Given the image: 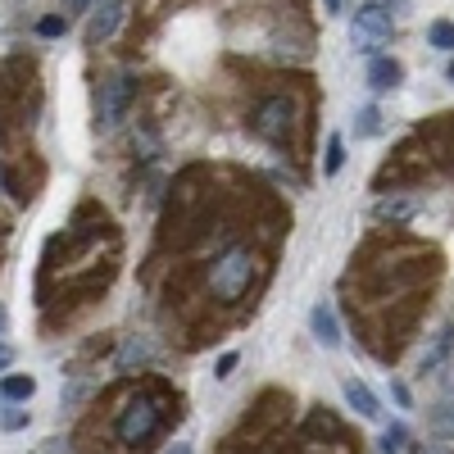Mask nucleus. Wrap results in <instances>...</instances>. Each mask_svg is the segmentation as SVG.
Returning <instances> with one entry per match:
<instances>
[{"label": "nucleus", "instance_id": "nucleus-1", "mask_svg": "<svg viewBox=\"0 0 454 454\" xmlns=\"http://www.w3.org/2000/svg\"><path fill=\"white\" fill-rule=\"evenodd\" d=\"M250 282H254V254L246 246H232L227 254H218V263L209 269V291L218 300H241Z\"/></svg>", "mask_w": 454, "mask_h": 454}, {"label": "nucleus", "instance_id": "nucleus-2", "mask_svg": "<svg viewBox=\"0 0 454 454\" xmlns=\"http://www.w3.org/2000/svg\"><path fill=\"white\" fill-rule=\"evenodd\" d=\"M391 32H395V19L382 0H368V5L355 10V42L364 55H372L382 42H391Z\"/></svg>", "mask_w": 454, "mask_h": 454}, {"label": "nucleus", "instance_id": "nucleus-3", "mask_svg": "<svg viewBox=\"0 0 454 454\" xmlns=\"http://www.w3.org/2000/svg\"><path fill=\"white\" fill-rule=\"evenodd\" d=\"M114 432H119V441L123 445H145L150 436H155L160 432V404L155 400H150V395H141V400H132L128 409H123V419H119V427H114Z\"/></svg>", "mask_w": 454, "mask_h": 454}, {"label": "nucleus", "instance_id": "nucleus-4", "mask_svg": "<svg viewBox=\"0 0 454 454\" xmlns=\"http://www.w3.org/2000/svg\"><path fill=\"white\" fill-rule=\"evenodd\" d=\"M132 96H137V82L128 78V73H114L109 82H100V105H96V123H100V132H109V128H119V123H123V114H128Z\"/></svg>", "mask_w": 454, "mask_h": 454}, {"label": "nucleus", "instance_id": "nucleus-5", "mask_svg": "<svg viewBox=\"0 0 454 454\" xmlns=\"http://www.w3.org/2000/svg\"><path fill=\"white\" fill-rule=\"evenodd\" d=\"M291 123H295V105H291L286 96L263 100L259 114H254V132H259L263 141H278V145L291 137Z\"/></svg>", "mask_w": 454, "mask_h": 454}, {"label": "nucleus", "instance_id": "nucleus-6", "mask_svg": "<svg viewBox=\"0 0 454 454\" xmlns=\"http://www.w3.org/2000/svg\"><path fill=\"white\" fill-rule=\"evenodd\" d=\"M123 14H128V0H100V5H96V14H91V23H87V46H100V42H109V36L119 32Z\"/></svg>", "mask_w": 454, "mask_h": 454}, {"label": "nucleus", "instance_id": "nucleus-7", "mask_svg": "<svg viewBox=\"0 0 454 454\" xmlns=\"http://www.w3.org/2000/svg\"><path fill=\"white\" fill-rule=\"evenodd\" d=\"M372 214H377V223L404 227V223H409L413 214H419V200H413V196H404V192H391V196H377Z\"/></svg>", "mask_w": 454, "mask_h": 454}, {"label": "nucleus", "instance_id": "nucleus-8", "mask_svg": "<svg viewBox=\"0 0 454 454\" xmlns=\"http://www.w3.org/2000/svg\"><path fill=\"white\" fill-rule=\"evenodd\" d=\"M400 78H404V64L400 59H391V55H372L368 59V87L372 91H395Z\"/></svg>", "mask_w": 454, "mask_h": 454}, {"label": "nucleus", "instance_id": "nucleus-9", "mask_svg": "<svg viewBox=\"0 0 454 454\" xmlns=\"http://www.w3.org/2000/svg\"><path fill=\"white\" fill-rule=\"evenodd\" d=\"M309 332L318 336L323 350H336V346H340V323H336L332 305H314V309H309Z\"/></svg>", "mask_w": 454, "mask_h": 454}, {"label": "nucleus", "instance_id": "nucleus-10", "mask_svg": "<svg viewBox=\"0 0 454 454\" xmlns=\"http://www.w3.org/2000/svg\"><path fill=\"white\" fill-rule=\"evenodd\" d=\"M340 391H346V404L359 413V419H382V404H377V395L359 382V377H346V387H340Z\"/></svg>", "mask_w": 454, "mask_h": 454}, {"label": "nucleus", "instance_id": "nucleus-11", "mask_svg": "<svg viewBox=\"0 0 454 454\" xmlns=\"http://www.w3.org/2000/svg\"><path fill=\"white\" fill-rule=\"evenodd\" d=\"M145 359H150V346H145L141 336H128L123 346H119V359H114V364H119V372H132V368H141Z\"/></svg>", "mask_w": 454, "mask_h": 454}, {"label": "nucleus", "instance_id": "nucleus-12", "mask_svg": "<svg viewBox=\"0 0 454 454\" xmlns=\"http://www.w3.org/2000/svg\"><path fill=\"white\" fill-rule=\"evenodd\" d=\"M454 355V327H445L436 340H432V350H423V372H432V368H441L445 359Z\"/></svg>", "mask_w": 454, "mask_h": 454}, {"label": "nucleus", "instance_id": "nucleus-13", "mask_svg": "<svg viewBox=\"0 0 454 454\" xmlns=\"http://www.w3.org/2000/svg\"><path fill=\"white\" fill-rule=\"evenodd\" d=\"M0 395L14 400V404H19V400H32V395H36V382H32V377H19V372H14V377H5V382H0Z\"/></svg>", "mask_w": 454, "mask_h": 454}, {"label": "nucleus", "instance_id": "nucleus-14", "mask_svg": "<svg viewBox=\"0 0 454 454\" xmlns=\"http://www.w3.org/2000/svg\"><path fill=\"white\" fill-rule=\"evenodd\" d=\"M382 132V114H377V105H364L355 114V137H377Z\"/></svg>", "mask_w": 454, "mask_h": 454}, {"label": "nucleus", "instance_id": "nucleus-15", "mask_svg": "<svg viewBox=\"0 0 454 454\" xmlns=\"http://www.w3.org/2000/svg\"><path fill=\"white\" fill-rule=\"evenodd\" d=\"M27 427V409H19L14 400H0V432H19Z\"/></svg>", "mask_w": 454, "mask_h": 454}, {"label": "nucleus", "instance_id": "nucleus-16", "mask_svg": "<svg viewBox=\"0 0 454 454\" xmlns=\"http://www.w3.org/2000/svg\"><path fill=\"white\" fill-rule=\"evenodd\" d=\"M427 46H436V51H454V23H450V19H436V23L427 27Z\"/></svg>", "mask_w": 454, "mask_h": 454}, {"label": "nucleus", "instance_id": "nucleus-17", "mask_svg": "<svg viewBox=\"0 0 454 454\" xmlns=\"http://www.w3.org/2000/svg\"><path fill=\"white\" fill-rule=\"evenodd\" d=\"M427 423H432V432L450 436V432H454V400H441V404L427 413Z\"/></svg>", "mask_w": 454, "mask_h": 454}, {"label": "nucleus", "instance_id": "nucleus-18", "mask_svg": "<svg viewBox=\"0 0 454 454\" xmlns=\"http://www.w3.org/2000/svg\"><path fill=\"white\" fill-rule=\"evenodd\" d=\"M340 164H346V141L340 137H327V155H323V173H340Z\"/></svg>", "mask_w": 454, "mask_h": 454}, {"label": "nucleus", "instance_id": "nucleus-19", "mask_svg": "<svg viewBox=\"0 0 454 454\" xmlns=\"http://www.w3.org/2000/svg\"><path fill=\"white\" fill-rule=\"evenodd\" d=\"M404 441H409V432H404V423H395V427L382 432V441H377V445H382V454H404Z\"/></svg>", "mask_w": 454, "mask_h": 454}, {"label": "nucleus", "instance_id": "nucleus-20", "mask_svg": "<svg viewBox=\"0 0 454 454\" xmlns=\"http://www.w3.org/2000/svg\"><path fill=\"white\" fill-rule=\"evenodd\" d=\"M64 27H68V19H59V14H46L42 23H36V32H42V36H64Z\"/></svg>", "mask_w": 454, "mask_h": 454}, {"label": "nucleus", "instance_id": "nucleus-21", "mask_svg": "<svg viewBox=\"0 0 454 454\" xmlns=\"http://www.w3.org/2000/svg\"><path fill=\"white\" fill-rule=\"evenodd\" d=\"M391 395H395V404H400V409H409V404H413V400H409V387H404V382H391Z\"/></svg>", "mask_w": 454, "mask_h": 454}, {"label": "nucleus", "instance_id": "nucleus-22", "mask_svg": "<svg viewBox=\"0 0 454 454\" xmlns=\"http://www.w3.org/2000/svg\"><path fill=\"white\" fill-rule=\"evenodd\" d=\"M232 368H237V355H223V359H218V372H214V377H232Z\"/></svg>", "mask_w": 454, "mask_h": 454}, {"label": "nucleus", "instance_id": "nucleus-23", "mask_svg": "<svg viewBox=\"0 0 454 454\" xmlns=\"http://www.w3.org/2000/svg\"><path fill=\"white\" fill-rule=\"evenodd\" d=\"M87 5H91V0H64V19H68V14H82Z\"/></svg>", "mask_w": 454, "mask_h": 454}, {"label": "nucleus", "instance_id": "nucleus-24", "mask_svg": "<svg viewBox=\"0 0 454 454\" xmlns=\"http://www.w3.org/2000/svg\"><path fill=\"white\" fill-rule=\"evenodd\" d=\"M10 364H14V350H10V346H0V372H5Z\"/></svg>", "mask_w": 454, "mask_h": 454}, {"label": "nucleus", "instance_id": "nucleus-25", "mask_svg": "<svg viewBox=\"0 0 454 454\" xmlns=\"http://www.w3.org/2000/svg\"><path fill=\"white\" fill-rule=\"evenodd\" d=\"M419 454H454V450H445V445H419Z\"/></svg>", "mask_w": 454, "mask_h": 454}, {"label": "nucleus", "instance_id": "nucleus-26", "mask_svg": "<svg viewBox=\"0 0 454 454\" xmlns=\"http://www.w3.org/2000/svg\"><path fill=\"white\" fill-rule=\"evenodd\" d=\"M323 5H327V14H336V10H340V0H323Z\"/></svg>", "mask_w": 454, "mask_h": 454}, {"label": "nucleus", "instance_id": "nucleus-27", "mask_svg": "<svg viewBox=\"0 0 454 454\" xmlns=\"http://www.w3.org/2000/svg\"><path fill=\"white\" fill-rule=\"evenodd\" d=\"M168 454H192V445H173Z\"/></svg>", "mask_w": 454, "mask_h": 454}, {"label": "nucleus", "instance_id": "nucleus-28", "mask_svg": "<svg viewBox=\"0 0 454 454\" xmlns=\"http://www.w3.org/2000/svg\"><path fill=\"white\" fill-rule=\"evenodd\" d=\"M445 73H450V82H454V59H450V68H445Z\"/></svg>", "mask_w": 454, "mask_h": 454}, {"label": "nucleus", "instance_id": "nucleus-29", "mask_svg": "<svg viewBox=\"0 0 454 454\" xmlns=\"http://www.w3.org/2000/svg\"><path fill=\"white\" fill-rule=\"evenodd\" d=\"M0 332H5V309H0Z\"/></svg>", "mask_w": 454, "mask_h": 454}]
</instances>
